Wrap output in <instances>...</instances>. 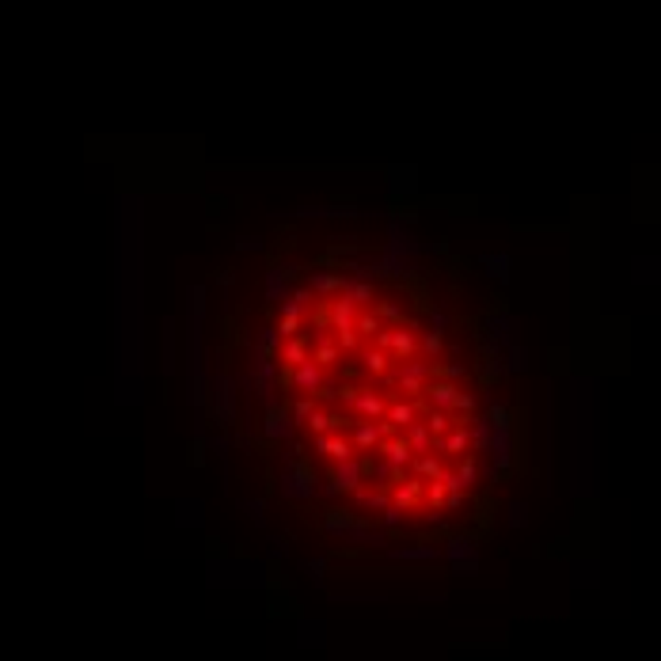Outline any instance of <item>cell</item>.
<instances>
[{
  "label": "cell",
  "mask_w": 661,
  "mask_h": 661,
  "mask_svg": "<svg viewBox=\"0 0 661 661\" xmlns=\"http://www.w3.org/2000/svg\"><path fill=\"white\" fill-rule=\"evenodd\" d=\"M426 247L415 240L407 220L392 217L388 220V240H384V251L376 259H365V281L376 278H410L418 270V259H422Z\"/></svg>",
  "instance_id": "6da1fadb"
},
{
  "label": "cell",
  "mask_w": 661,
  "mask_h": 661,
  "mask_svg": "<svg viewBox=\"0 0 661 661\" xmlns=\"http://www.w3.org/2000/svg\"><path fill=\"white\" fill-rule=\"evenodd\" d=\"M244 350H247V380H251V392L259 399V407L262 410L278 407L281 395H278V361H274V353L255 346L251 335H244Z\"/></svg>",
  "instance_id": "7a4b0ae2"
},
{
  "label": "cell",
  "mask_w": 661,
  "mask_h": 661,
  "mask_svg": "<svg viewBox=\"0 0 661 661\" xmlns=\"http://www.w3.org/2000/svg\"><path fill=\"white\" fill-rule=\"evenodd\" d=\"M209 418L220 426V430L236 426V418H240V388H236V376H229L220 365H217V373L209 376Z\"/></svg>",
  "instance_id": "3957f363"
},
{
  "label": "cell",
  "mask_w": 661,
  "mask_h": 661,
  "mask_svg": "<svg viewBox=\"0 0 661 661\" xmlns=\"http://www.w3.org/2000/svg\"><path fill=\"white\" fill-rule=\"evenodd\" d=\"M376 380L384 384V388H395V392L403 395V399H422L426 384L433 380V365L430 361H395V369H388L384 376H376Z\"/></svg>",
  "instance_id": "277c9868"
},
{
  "label": "cell",
  "mask_w": 661,
  "mask_h": 661,
  "mask_svg": "<svg viewBox=\"0 0 661 661\" xmlns=\"http://www.w3.org/2000/svg\"><path fill=\"white\" fill-rule=\"evenodd\" d=\"M281 494L289 502H312L319 494V475L312 464H304L301 456H289L286 467H281V479H278Z\"/></svg>",
  "instance_id": "5b68a950"
},
{
  "label": "cell",
  "mask_w": 661,
  "mask_h": 661,
  "mask_svg": "<svg viewBox=\"0 0 661 661\" xmlns=\"http://www.w3.org/2000/svg\"><path fill=\"white\" fill-rule=\"evenodd\" d=\"M441 555L449 559L452 570H456L460 578L479 574V551H475V540L472 536H449V540H445V547H441Z\"/></svg>",
  "instance_id": "8992f818"
},
{
  "label": "cell",
  "mask_w": 661,
  "mask_h": 661,
  "mask_svg": "<svg viewBox=\"0 0 661 661\" xmlns=\"http://www.w3.org/2000/svg\"><path fill=\"white\" fill-rule=\"evenodd\" d=\"M262 437L266 441H274V445H286V441H293V433H297V426H293V418H289V410H286V403H278V407H270V410H262Z\"/></svg>",
  "instance_id": "52a82bcc"
},
{
  "label": "cell",
  "mask_w": 661,
  "mask_h": 661,
  "mask_svg": "<svg viewBox=\"0 0 661 661\" xmlns=\"http://www.w3.org/2000/svg\"><path fill=\"white\" fill-rule=\"evenodd\" d=\"M521 319L517 316H509V312H490L487 316V338H494V343L506 350V346H513V343H521Z\"/></svg>",
  "instance_id": "ba28073f"
},
{
  "label": "cell",
  "mask_w": 661,
  "mask_h": 661,
  "mask_svg": "<svg viewBox=\"0 0 661 661\" xmlns=\"http://www.w3.org/2000/svg\"><path fill=\"white\" fill-rule=\"evenodd\" d=\"M327 380V369H319L316 361H304V365L289 369V388L297 395H316V388Z\"/></svg>",
  "instance_id": "9c48e42d"
},
{
  "label": "cell",
  "mask_w": 661,
  "mask_h": 661,
  "mask_svg": "<svg viewBox=\"0 0 661 661\" xmlns=\"http://www.w3.org/2000/svg\"><path fill=\"white\" fill-rule=\"evenodd\" d=\"M365 460H358V456H350V460H338L335 464V472H331V479L338 483V490L343 494H353L358 487H365Z\"/></svg>",
  "instance_id": "30bf717a"
},
{
  "label": "cell",
  "mask_w": 661,
  "mask_h": 661,
  "mask_svg": "<svg viewBox=\"0 0 661 661\" xmlns=\"http://www.w3.org/2000/svg\"><path fill=\"white\" fill-rule=\"evenodd\" d=\"M308 293L312 297H338V293H343V270L312 266L308 270Z\"/></svg>",
  "instance_id": "8fae6325"
},
{
  "label": "cell",
  "mask_w": 661,
  "mask_h": 661,
  "mask_svg": "<svg viewBox=\"0 0 661 661\" xmlns=\"http://www.w3.org/2000/svg\"><path fill=\"white\" fill-rule=\"evenodd\" d=\"M418 353V327L415 323H403V327H392V338H388V358L395 361H407Z\"/></svg>",
  "instance_id": "7c38bea8"
},
{
  "label": "cell",
  "mask_w": 661,
  "mask_h": 661,
  "mask_svg": "<svg viewBox=\"0 0 661 661\" xmlns=\"http://www.w3.org/2000/svg\"><path fill=\"white\" fill-rule=\"evenodd\" d=\"M289 289H293V281H289V274H286V266L281 262H274V266L262 274V297H266L274 308H278L281 301L289 297Z\"/></svg>",
  "instance_id": "4fadbf2b"
},
{
  "label": "cell",
  "mask_w": 661,
  "mask_h": 661,
  "mask_svg": "<svg viewBox=\"0 0 661 661\" xmlns=\"http://www.w3.org/2000/svg\"><path fill=\"white\" fill-rule=\"evenodd\" d=\"M380 441H384V433H380V426H376V422H369V418H353V422H350L353 452H376Z\"/></svg>",
  "instance_id": "5bb4252c"
},
{
  "label": "cell",
  "mask_w": 661,
  "mask_h": 661,
  "mask_svg": "<svg viewBox=\"0 0 661 661\" xmlns=\"http://www.w3.org/2000/svg\"><path fill=\"white\" fill-rule=\"evenodd\" d=\"M353 319H358V304L346 293H338V301L327 304V327L331 331H353Z\"/></svg>",
  "instance_id": "9a60e30c"
},
{
  "label": "cell",
  "mask_w": 661,
  "mask_h": 661,
  "mask_svg": "<svg viewBox=\"0 0 661 661\" xmlns=\"http://www.w3.org/2000/svg\"><path fill=\"white\" fill-rule=\"evenodd\" d=\"M312 449H316L319 456L335 460V464H338V460H350V456H353V445L343 437V433H319V437L312 441Z\"/></svg>",
  "instance_id": "2e32d148"
},
{
  "label": "cell",
  "mask_w": 661,
  "mask_h": 661,
  "mask_svg": "<svg viewBox=\"0 0 661 661\" xmlns=\"http://www.w3.org/2000/svg\"><path fill=\"white\" fill-rule=\"evenodd\" d=\"M483 270H487L490 281H498V286H509V278H513V259H509L506 251H487L479 255Z\"/></svg>",
  "instance_id": "e0dca14e"
},
{
  "label": "cell",
  "mask_w": 661,
  "mask_h": 661,
  "mask_svg": "<svg viewBox=\"0 0 661 661\" xmlns=\"http://www.w3.org/2000/svg\"><path fill=\"white\" fill-rule=\"evenodd\" d=\"M376 452H384V460H388L392 467H399V472L410 464V460H415V456H410V449H407V441H403V433H392V437H384L380 445H376Z\"/></svg>",
  "instance_id": "ac0fdd59"
},
{
  "label": "cell",
  "mask_w": 661,
  "mask_h": 661,
  "mask_svg": "<svg viewBox=\"0 0 661 661\" xmlns=\"http://www.w3.org/2000/svg\"><path fill=\"white\" fill-rule=\"evenodd\" d=\"M384 407H388L384 395H376L373 388H361L358 399H353V418H369V422H376V418H384Z\"/></svg>",
  "instance_id": "d6986e66"
},
{
  "label": "cell",
  "mask_w": 661,
  "mask_h": 661,
  "mask_svg": "<svg viewBox=\"0 0 661 661\" xmlns=\"http://www.w3.org/2000/svg\"><path fill=\"white\" fill-rule=\"evenodd\" d=\"M343 293L350 297L358 308H373V304H376V281H365V278H343Z\"/></svg>",
  "instance_id": "ffe728a7"
},
{
  "label": "cell",
  "mask_w": 661,
  "mask_h": 661,
  "mask_svg": "<svg viewBox=\"0 0 661 661\" xmlns=\"http://www.w3.org/2000/svg\"><path fill=\"white\" fill-rule=\"evenodd\" d=\"M274 358L281 361L286 369H297V365H304L308 361V338H301V335H293V338H286V343L278 346V353Z\"/></svg>",
  "instance_id": "44dd1931"
},
{
  "label": "cell",
  "mask_w": 661,
  "mask_h": 661,
  "mask_svg": "<svg viewBox=\"0 0 661 661\" xmlns=\"http://www.w3.org/2000/svg\"><path fill=\"white\" fill-rule=\"evenodd\" d=\"M433 449L445 452V456H464V452H467V430H464V426H452L449 433L433 437Z\"/></svg>",
  "instance_id": "7402d4cb"
},
{
  "label": "cell",
  "mask_w": 661,
  "mask_h": 661,
  "mask_svg": "<svg viewBox=\"0 0 661 661\" xmlns=\"http://www.w3.org/2000/svg\"><path fill=\"white\" fill-rule=\"evenodd\" d=\"M388 555L395 559V563H433V559H441V547L433 544H415V547H392Z\"/></svg>",
  "instance_id": "603a6c76"
},
{
  "label": "cell",
  "mask_w": 661,
  "mask_h": 661,
  "mask_svg": "<svg viewBox=\"0 0 661 661\" xmlns=\"http://www.w3.org/2000/svg\"><path fill=\"white\" fill-rule=\"evenodd\" d=\"M403 441H407L410 456H426V452H433V433L426 430V422H410L407 430H403Z\"/></svg>",
  "instance_id": "cb8c5ba5"
},
{
  "label": "cell",
  "mask_w": 661,
  "mask_h": 661,
  "mask_svg": "<svg viewBox=\"0 0 661 661\" xmlns=\"http://www.w3.org/2000/svg\"><path fill=\"white\" fill-rule=\"evenodd\" d=\"M384 418L403 433L410 422H418V410H415V403H410V399H392L388 407H384Z\"/></svg>",
  "instance_id": "d4e9b609"
},
{
  "label": "cell",
  "mask_w": 661,
  "mask_h": 661,
  "mask_svg": "<svg viewBox=\"0 0 661 661\" xmlns=\"http://www.w3.org/2000/svg\"><path fill=\"white\" fill-rule=\"evenodd\" d=\"M418 498H422V479H410V483H395L388 502L399 509H410V506H418Z\"/></svg>",
  "instance_id": "484cf974"
},
{
  "label": "cell",
  "mask_w": 661,
  "mask_h": 661,
  "mask_svg": "<svg viewBox=\"0 0 661 661\" xmlns=\"http://www.w3.org/2000/svg\"><path fill=\"white\" fill-rule=\"evenodd\" d=\"M373 312H376V319H380L384 327H403V304L395 301V297H376V304H373Z\"/></svg>",
  "instance_id": "4316f807"
},
{
  "label": "cell",
  "mask_w": 661,
  "mask_h": 661,
  "mask_svg": "<svg viewBox=\"0 0 661 661\" xmlns=\"http://www.w3.org/2000/svg\"><path fill=\"white\" fill-rule=\"evenodd\" d=\"M524 369H529V350H524L521 343L506 346V353H502V373H509V376H521Z\"/></svg>",
  "instance_id": "83f0119b"
},
{
  "label": "cell",
  "mask_w": 661,
  "mask_h": 661,
  "mask_svg": "<svg viewBox=\"0 0 661 661\" xmlns=\"http://www.w3.org/2000/svg\"><path fill=\"white\" fill-rule=\"evenodd\" d=\"M358 361H361V369H365L369 376H384L388 369H392V358H388L384 350H376V346H373V350H361Z\"/></svg>",
  "instance_id": "f1b7e54d"
},
{
  "label": "cell",
  "mask_w": 661,
  "mask_h": 661,
  "mask_svg": "<svg viewBox=\"0 0 661 661\" xmlns=\"http://www.w3.org/2000/svg\"><path fill=\"white\" fill-rule=\"evenodd\" d=\"M418 353H422V361L437 365V358L445 353V335H437V331H426V335H418Z\"/></svg>",
  "instance_id": "f546056e"
},
{
  "label": "cell",
  "mask_w": 661,
  "mask_h": 661,
  "mask_svg": "<svg viewBox=\"0 0 661 661\" xmlns=\"http://www.w3.org/2000/svg\"><path fill=\"white\" fill-rule=\"evenodd\" d=\"M467 373H475V380H479L483 388H490V384H494V380L502 376V358H483L479 365H475V369H467Z\"/></svg>",
  "instance_id": "4dcf8cb0"
},
{
  "label": "cell",
  "mask_w": 661,
  "mask_h": 661,
  "mask_svg": "<svg viewBox=\"0 0 661 661\" xmlns=\"http://www.w3.org/2000/svg\"><path fill=\"white\" fill-rule=\"evenodd\" d=\"M175 331H179L175 319H163V373H175V365H179L175 361Z\"/></svg>",
  "instance_id": "1f68e13d"
},
{
  "label": "cell",
  "mask_w": 661,
  "mask_h": 661,
  "mask_svg": "<svg viewBox=\"0 0 661 661\" xmlns=\"http://www.w3.org/2000/svg\"><path fill=\"white\" fill-rule=\"evenodd\" d=\"M388 175H392V183H388V187H392L395 198H399V194H415L418 183H415V172H410V167H392Z\"/></svg>",
  "instance_id": "d6a6232c"
},
{
  "label": "cell",
  "mask_w": 661,
  "mask_h": 661,
  "mask_svg": "<svg viewBox=\"0 0 661 661\" xmlns=\"http://www.w3.org/2000/svg\"><path fill=\"white\" fill-rule=\"evenodd\" d=\"M410 464H415V475H418V479H422V483L437 479V475L445 472V467H441V460L433 456V452H426V456H415V460H410Z\"/></svg>",
  "instance_id": "836d02e7"
},
{
  "label": "cell",
  "mask_w": 661,
  "mask_h": 661,
  "mask_svg": "<svg viewBox=\"0 0 661 661\" xmlns=\"http://www.w3.org/2000/svg\"><path fill=\"white\" fill-rule=\"evenodd\" d=\"M251 343H255V346H262V350H266V353H278V346H281V335H278V327H274V323H262L259 331H255V335H251Z\"/></svg>",
  "instance_id": "e575fe53"
},
{
  "label": "cell",
  "mask_w": 661,
  "mask_h": 661,
  "mask_svg": "<svg viewBox=\"0 0 661 661\" xmlns=\"http://www.w3.org/2000/svg\"><path fill=\"white\" fill-rule=\"evenodd\" d=\"M380 319H376V312L373 308H358V319H353V331H358L361 338H373L376 331H380Z\"/></svg>",
  "instance_id": "d590c367"
},
{
  "label": "cell",
  "mask_w": 661,
  "mask_h": 661,
  "mask_svg": "<svg viewBox=\"0 0 661 661\" xmlns=\"http://www.w3.org/2000/svg\"><path fill=\"white\" fill-rule=\"evenodd\" d=\"M316 407H319V403L312 399V395H297V399L289 403L286 410H289V418H293V426H304V422H308V415H312Z\"/></svg>",
  "instance_id": "8d00e7d4"
},
{
  "label": "cell",
  "mask_w": 661,
  "mask_h": 661,
  "mask_svg": "<svg viewBox=\"0 0 661 661\" xmlns=\"http://www.w3.org/2000/svg\"><path fill=\"white\" fill-rule=\"evenodd\" d=\"M422 422H426V430H430L433 437H441V433H449V430H452V415H449V410H433V407H430Z\"/></svg>",
  "instance_id": "74e56055"
},
{
  "label": "cell",
  "mask_w": 661,
  "mask_h": 661,
  "mask_svg": "<svg viewBox=\"0 0 661 661\" xmlns=\"http://www.w3.org/2000/svg\"><path fill=\"white\" fill-rule=\"evenodd\" d=\"M433 380H449V384H460V380H467V365H464V361H449V365H433Z\"/></svg>",
  "instance_id": "f35d334b"
},
{
  "label": "cell",
  "mask_w": 661,
  "mask_h": 661,
  "mask_svg": "<svg viewBox=\"0 0 661 661\" xmlns=\"http://www.w3.org/2000/svg\"><path fill=\"white\" fill-rule=\"evenodd\" d=\"M475 479H479V460H475V456H464V460H460V467H456V483H460V490H472Z\"/></svg>",
  "instance_id": "ab89813d"
},
{
  "label": "cell",
  "mask_w": 661,
  "mask_h": 661,
  "mask_svg": "<svg viewBox=\"0 0 661 661\" xmlns=\"http://www.w3.org/2000/svg\"><path fill=\"white\" fill-rule=\"evenodd\" d=\"M452 410H460V415H475V410H479V395H475V392H464V388H460V392H456V399H452Z\"/></svg>",
  "instance_id": "60d3db41"
},
{
  "label": "cell",
  "mask_w": 661,
  "mask_h": 661,
  "mask_svg": "<svg viewBox=\"0 0 661 661\" xmlns=\"http://www.w3.org/2000/svg\"><path fill=\"white\" fill-rule=\"evenodd\" d=\"M335 346H338V353H358L361 350V335L358 331H335Z\"/></svg>",
  "instance_id": "b9f144b4"
},
{
  "label": "cell",
  "mask_w": 661,
  "mask_h": 661,
  "mask_svg": "<svg viewBox=\"0 0 661 661\" xmlns=\"http://www.w3.org/2000/svg\"><path fill=\"white\" fill-rule=\"evenodd\" d=\"M301 217H353L346 205H316V209H301Z\"/></svg>",
  "instance_id": "7bdbcfd3"
},
{
  "label": "cell",
  "mask_w": 661,
  "mask_h": 661,
  "mask_svg": "<svg viewBox=\"0 0 661 661\" xmlns=\"http://www.w3.org/2000/svg\"><path fill=\"white\" fill-rule=\"evenodd\" d=\"M403 517H407V509L392 506V502H388V506L380 509V524H384V529H399V524H403Z\"/></svg>",
  "instance_id": "ee69618b"
},
{
  "label": "cell",
  "mask_w": 661,
  "mask_h": 661,
  "mask_svg": "<svg viewBox=\"0 0 661 661\" xmlns=\"http://www.w3.org/2000/svg\"><path fill=\"white\" fill-rule=\"evenodd\" d=\"M506 521H509V529H524L529 524V506L524 502H509V509H506Z\"/></svg>",
  "instance_id": "f6af8a7d"
},
{
  "label": "cell",
  "mask_w": 661,
  "mask_h": 661,
  "mask_svg": "<svg viewBox=\"0 0 661 661\" xmlns=\"http://www.w3.org/2000/svg\"><path fill=\"white\" fill-rule=\"evenodd\" d=\"M278 335H281V343L286 338H293V335H301V327H304V319H289V316H278Z\"/></svg>",
  "instance_id": "bcb514c9"
},
{
  "label": "cell",
  "mask_w": 661,
  "mask_h": 661,
  "mask_svg": "<svg viewBox=\"0 0 661 661\" xmlns=\"http://www.w3.org/2000/svg\"><path fill=\"white\" fill-rule=\"evenodd\" d=\"M205 449H213V452H217L220 460H224V456H229V452H232V437H229V433H224V430H220L217 437H209V441H205Z\"/></svg>",
  "instance_id": "7dc6e473"
},
{
  "label": "cell",
  "mask_w": 661,
  "mask_h": 661,
  "mask_svg": "<svg viewBox=\"0 0 661 661\" xmlns=\"http://www.w3.org/2000/svg\"><path fill=\"white\" fill-rule=\"evenodd\" d=\"M445 494H449V490H445V483H441V479H430V487H426V502H430L433 509L445 502Z\"/></svg>",
  "instance_id": "c3c4849f"
},
{
  "label": "cell",
  "mask_w": 661,
  "mask_h": 661,
  "mask_svg": "<svg viewBox=\"0 0 661 661\" xmlns=\"http://www.w3.org/2000/svg\"><path fill=\"white\" fill-rule=\"evenodd\" d=\"M426 319H430V331H437V335L449 331V316H445L441 308H430V312H426Z\"/></svg>",
  "instance_id": "681fc988"
},
{
  "label": "cell",
  "mask_w": 661,
  "mask_h": 661,
  "mask_svg": "<svg viewBox=\"0 0 661 661\" xmlns=\"http://www.w3.org/2000/svg\"><path fill=\"white\" fill-rule=\"evenodd\" d=\"M244 509L251 513V521H255V524H262V521H266V502H262V498H247V502H244Z\"/></svg>",
  "instance_id": "f907efd6"
},
{
  "label": "cell",
  "mask_w": 661,
  "mask_h": 661,
  "mask_svg": "<svg viewBox=\"0 0 661 661\" xmlns=\"http://www.w3.org/2000/svg\"><path fill=\"white\" fill-rule=\"evenodd\" d=\"M262 247H266V244H262L259 236H240L236 240V251H262Z\"/></svg>",
  "instance_id": "816d5d0a"
},
{
  "label": "cell",
  "mask_w": 661,
  "mask_h": 661,
  "mask_svg": "<svg viewBox=\"0 0 661 661\" xmlns=\"http://www.w3.org/2000/svg\"><path fill=\"white\" fill-rule=\"evenodd\" d=\"M358 392H361L358 384H343V388H338V395H335V399H343L346 407H353V399H358Z\"/></svg>",
  "instance_id": "f5cc1de1"
},
{
  "label": "cell",
  "mask_w": 661,
  "mask_h": 661,
  "mask_svg": "<svg viewBox=\"0 0 661 661\" xmlns=\"http://www.w3.org/2000/svg\"><path fill=\"white\" fill-rule=\"evenodd\" d=\"M479 353H483V358H502V346L494 343V338H483V343H479Z\"/></svg>",
  "instance_id": "db71d44e"
},
{
  "label": "cell",
  "mask_w": 661,
  "mask_h": 661,
  "mask_svg": "<svg viewBox=\"0 0 661 661\" xmlns=\"http://www.w3.org/2000/svg\"><path fill=\"white\" fill-rule=\"evenodd\" d=\"M479 472H483V479H487V483H498V467H494V464H490V460H483V464H479Z\"/></svg>",
  "instance_id": "11a10c76"
},
{
  "label": "cell",
  "mask_w": 661,
  "mask_h": 661,
  "mask_svg": "<svg viewBox=\"0 0 661 661\" xmlns=\"http://www.w3.org/2000/svg\"><path fill=\"white\" fill-rule=\"evenodd\" d=\"M304 570H308L312 578L319 581V578H323V559H308V563H304Z\"/></svg>",
  "instance_id": "9f6ffc18"
},
{
  "label": "cell",
  "mask_w": 661,
  "mask_h": 661,
  "mask_svg": "<svg viewBox=\"0 0 661 661\" xmlns=\"http://www.w3.org/2000/svg\"><path fill=\"white\" fill-rule=\"evenodd\" d=\"M327 494V498H343V490H338V483L335 479H323V487H319Z\"/></svg>",
  "instance_id": "6f0895ef"
},
{
  "label": "cell",
  "mask_w": 661,
  "mask_h": 661,
  "mask_svg": "<svg viewBox=\"0 0 661 661\" xmlns=\"http://www.w3.org/2000/svg\"><path fill=\"white\" fill-rule=\"evenodd\" d=\"M232 281H236V274H232V270H217V286H224V289H229Z\"/></svg>",
  "instance_id": "680465c9"
}]
</instances>
